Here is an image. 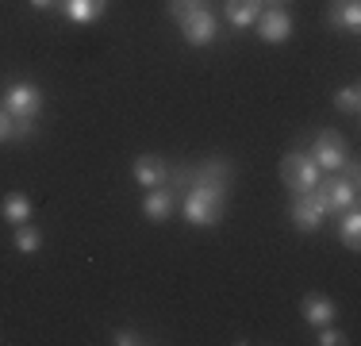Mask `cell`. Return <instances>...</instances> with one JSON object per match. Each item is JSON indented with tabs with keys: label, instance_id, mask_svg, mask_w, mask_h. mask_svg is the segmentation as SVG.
<instances>
[{
	"label": "cell",
	"instance_id": "cell-6",
	"mask_svg": "<svg viewBox=\"0 0 361 346\" xmlns=\"http://www.w3.org/2000/svg\"><path fill=\"white\" fill-rule=\"evenodd\" d=\"M315 166H319V169H342V162H346V143H342V138L338 135H334V131H323L319 138H315Z\"/></svg>",
	"mask_w": 361,
	"mask_h": 346
},
{
	"label": "cell",
	"instance_id": "cell-2",
	"mask_svg": "<svg viewBox=\"0 0 361 346\" xmlns=\"http://www.w3.org/2000/svg\"><path fill=\"white\" fill-rule=\"evenodd\" d=\"M323 215H326V201H323L319 181H315L307 193H296V201H292V223L300 231H315L323 223Z\"/></svg>",
	"mask_w": 361,
	"mask_h": 346
},
{
	"label": "cell",
	"instance_id": "cell-19",
	"mask_svg": "<svg viewBox=\"0 0 361 346\" xmlns=\"http://www.w3.org/2000/svg\"><path fill=\"white\" fill-rule=\"evenodd\" d=\"M334 104H338L342 112H357V104H361V89H357V85H350V89H342L338 97H334Z\"/></svg>",
	"mask_w": 361,
	"mask_h": 346
},
{
	"label": "cell",
	"instance_id": "cell-16",
	"mask_svg": "<svg viewBox=\"0 0 361 346\" xmlns=\"http://www.w3.org/2000/svg\"><path fill=\"white\" fill-rule=\"evenodd\" d=\"M357 231H361L357 208H346V220H342V242H346L350 250H357Z\"/></svg>",
	"mask_w": 361,
	"mask_h": 346
},
{
	"label": "cell",
	"instance_id": "cell-25",
	"mask_svg": "<svg viewBox=\"0 0 361 346\" xmlns=\"http://www.w3.org/2000/svg\"><path fill=\"white\" fill-rule=\"evenodd\" d=\"M262 4H273V8H285L288 0H262Z\"/></svg>",
	"mask_w": 361,
	"mask_h": 346
},
{
	"label": "cell",
	"instance_id": "cell-21",
	"mask_svg": "<svg viewBox=\"0 0 361 346\" xmlns=\"http://www.w3.org/2000/svg\"><path fill=\"white\" fill-rule=\"evenodd\" d=\"M342 166H346V181H350V185H357V181H361V166H357V162H342Z\"/></svg>",
	"mask_w": 361,
	"mask_h": 346
},
{
	"label": "cell",
	"instance_id": "cell-17",
	"mask_svg": "<svg viewBox=\"0 0 361 346\" xmlns=\"http://www.w3.org/2000/svg\"><path fill=\"white\" fill-rule=\"evenodd\" d=\"M200 8H208V0H169V12H173V20H188L192 12H200Z\"/></svg>",
	"mask_w": 361,
	"mask_h": 346
},
{
	"label": "cell",
	"instance_id": "cell-3",
	"mask_svg": "<svg viewBox=\"0 0 361 346\" xmlns=\"http://www.w3.org/2000/svg\"><path fill=\"white\" fill-rule=\"evenodd\" d=\"M281 177H285V185L292 189V193H307V189L319 181V166H315L312 158H304V154H285Z\"/></svg>",
	"mask_w": 361,
	"mask_h": 346
},
{
	"label": "cell",
	"instance_id": "cell-4",
	"mask_svg": "<svg viewBox=\"0 0 361 346\" xmlns=\"http://www.w3.org/2000/svg\"><path fill=\"white\" fill-rule=\"evenodd\" d=\"M42 108V93L35 89V85H12V89L4 93V112L12 119H35Z\"/></svg>",
	"mask_w": 361,
	"mask_h": 346
},
{
	"label": "cell",
	"instance_id": "cell-14",
	"mask_svg": "<svg viewBox=\"0 0 361 346\" xmlns=\"http://www.w3.org/2000/svg\"><path fill=\"white\" fill-rule=\"evenodd\" d=\"M331 23L334 28H346V31H357L361 28V8L357 0H342V4L331 8Z\"/></svg>",
	"mask_w": 361,
	"mask_h": 346
},
{
	"label": "cell",
	"instance_id": "cell-22",
	"mask_svg": "<svg viewBox=\"0 0 361 346\" xmlns=\"http://www.w3.org/2000/svg\"><path fill=\"white\" fill-rule=\"evenodd\" d=\"M116 342H119V346H135V342H142V339H139L135 331H119V335H116Z\"/></svg>",
	"mask_w": 361,
	"mask_h": 346
},
{
	"label": "cell",
	"instance_id": "cell-23",
	"mask_svg": "<svg viewBox=\"0 0 361 346\" xmlns=\"http://www.w3.org/2000/svg\"><path fill=\"white\" fill-rule=\"evenodd\" d=\"M319 342H323V346H338V342H346V339H342L338 331H323V335H319Z\"/></svg>",
	"mask_w": 361,
	"mask_h": 346
},
{
	"label": "cell",
	"instance_id": "cell-7",
	"mask_svg": "<svg viewBox=\"0 0 361 346\" xmlns=\"http://www.w3.org/2000/svg\"><path fill=\"white\" fill-rule=\"evenodd\" d=\"M323 189V201H326V212H346V208H354L357 201V185H350V181H319Z\"/></svg>",
	"mask_w": 361,
	"mask_h": 346
},
{
	"label": "cell",
	"instance_id": "cell-20",
	"mask_svg": "<svg viewBox=\"0 0 361 346\" xmlns=\"http://www.w3.org/2000/svg\"><path fill=\"white\" fill-rule=\"evenodd\" d=\"M4 138H12V116L0 108V143H4Z\"/></svg>",
	"mask_w": 361,
	"mask_h": 346
},
{
	"label": "cell",
	"instance_id": "cell-5",
	"mask_svg": "<svg viewBox=\"0 0 361 346\" xmlns=\"http://www.w3.org/2000/svg\"><path fill=\"white\" fill-rule=\"evenodd\" d=\"M180 35H185V42H192V47H208L219 35V23L208 8H200V12H192L188 20H180Z\"/></svg>",
	"mask_w": 361,
	"mask_h": 346
},
{
	"label": "cell",
	"instance_id": "cell-15",
	"mask_svg": "<svg viewBox=\"0 0 361 346\" xmlns=\"http://www.w3.org/2000/svg\"><path fill=\"white\" fill-rule=\"evenodd\" d=\"M4 220L8 223H27L31 220V201L27 196H20V193H12L4 201Z\"/></svg>",
	"mask_w": 361,
	"mask_h": 346
},
{
	"label": "cell",
	"instance_id": "cell-18",
	"mask_svg": "<svg viewBox=\"0 0 361 346\" xmlns=\"http://www.w3.org/2000/svg\"><path fill=\"white\" fill-rule=\"evenodd\" d=\"M39 231L35 227H23V223H20V235H16V246H20L23 250V254H35V250H39Z\"/></svg>",
	"mask_w": 361,
	"mask_h": 346
},
{
	"label": "cell",
	"instance_id": "cell-8",
	"mask_svg": "<svg viewBox=\"0 0 361 346\" xmlns=\"http://www.w3.org/2000/svg\"><path fill=\"white\" fill-rule=\"evenodd\" d=\"M257 28H262V39L265 42H285L292 35V20L285 8H269V12L257 16Z\"/></svg>",
	"mask_w": 361,
	"mask_h": 346
},
{
	"label": "cell",
	"instance_id": "cell-11",
	"mask_svg": "<svg viewBox=\"0 0 361 346\" xmlns=\"http://www.w3.org/2000/svg\"><path fill=\"white\" fill-rule=\"evenodd\" d=\"M142 212L150 215V220H166L169 212H173V189H150L146 193V201H142Z\"/></svg>",
	"mask_w": 361,
	"mask_h": 346
},
{
	"label": "cell",
	"instance_id": "cell-13",
	"mask_svg": "<svg viewBox=\"0 0 361 346\" xmlns=\"http://www.w3.org/2000/svg\"><path fill=\"white\" fill-rule=\"evenodd\" d=\"M304 316H307V323H331L338 316V308L326 297H319V292H312V297H304Z\"/></svg>",
	"mask_w": 361,
	"mask_h": 346
},
{
	"label": "cell",
	"instance_id": "cell-10",
	"mask_svg": "<svg viewBox=\"0 0 361 346\" xmlns=\"http://www.w3.org/2000/svg\"><path fill=\"white\" fill-rule=\"evenodd\" d=\"M262 12H265L262 0H227V20L235 28H250V23H257Z\"/></svg>",
	"mask_w": 361,
	"mask_h": 346
},
{
	"label": "cell",
	"instance_id": "cell-1",
	"mask_svg": "<svg viewBox=\"0 0 361 346\" xmlns=\"http://www.w3.org/2000/svg\"><path fill=\"white\" fill-rule=\"evenodd\" d=\"M223 196L227 189H212V185H192L185 193V220L196 227H212L223 220Z\"/></svg>",
	"mask_w": 361,
	"mask_h": 346
},
{
	"label": "cell",
	"instance_id": "cell-9",
	"mask_svg": "<svg viewBox=\"0 0 361 346\" xmlns=\"http://www.w3.org/2000/svg\"><path fill=\"white\" fill-rule=\"evenodd\" d=\"M135 177H139V185H146V189H158V185H166L169 169H166V162H161V158L142 154V158L135 162Z\"/></svg>",
	"mask_w": 361,
	"mask_h": 346
},
{
	"label": "cell",
	"instance_id": "cell-12",
	"mask_svg": "<svg viewBox=\"0 0 361 346\" xmlns=\"http://www.w3.org/2000/svg\"><path fill=\"white\" fill-rule=\"evenodd\" d=\"M62 8H66V16H70V20L89 23V20H97V16H104L108 0H62Z\"/></svg>",
	"mask_w": 361,
	"mask_h": 346
},
{
	"label": "cell",
	"instance_id": "cell-24",
	"mask_svg": "<svg viewBox=\"0 0 361 346\" xmlns=\"http://www.w3.org/2000/svg\"><path fill=\"white\" fill-rule=\"evenodd\" d=\"M31 8H39V12H42V8H54V0H31Z\"/></svg>",
	"mask_w": 361,
	"mask_h": 346
}]
</instances>
